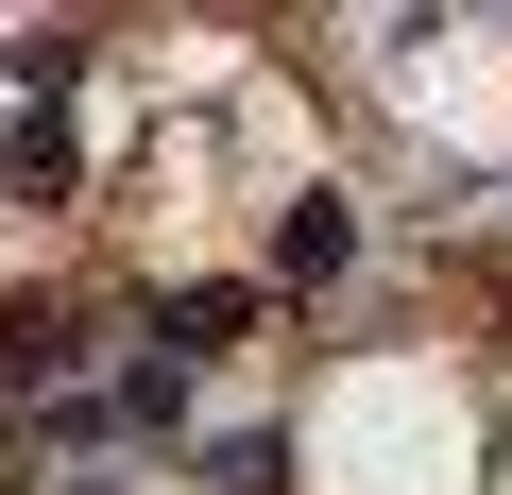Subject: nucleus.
Returning a JSON list of instances; mask_svg holds the SVG:
<instances>
[{"label": "nucleus", "mask_w": 512, "mask_h": 495, "mask_svg": "<svg viewBox=\"0 0 512 495\" xmlns=\"http://www.w3.org/2000/svg\"><path fill=\"white\" fill-rule=\"evenodd\" d=\"M342 257H359V222H342V205H325V188H308V205H291V222H274V274H342Z\"/></svg>", "instance_id": "1"}, {"label": "nucleus", "mask_w": 512, "mask_h": 495, "mask_svg": "<svg viewBox=\"0 0 512 495\" xmlns=\"http://www.w3.org/2000/svg\"><path fill=\"white\" fill-rule=\"evenodd\" d=\"M52 188H69V120L35 103V120H18V205H52Z\"/></svg>", "instance_id": "2"}]
</instances>
